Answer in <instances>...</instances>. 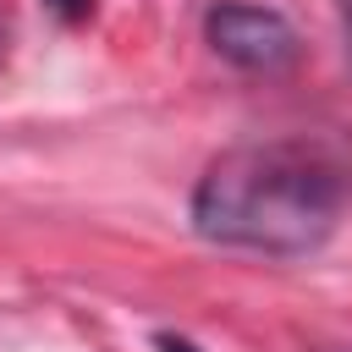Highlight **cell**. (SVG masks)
Here are the masks:
<instances>
[{"instance_id": "cell-3", "label": "cell", "mask_w": 352, "mask_h": 352, "mask_svg": "<svg viewBox=\"0 0 352 352\" xmlns=\"http://www.w3.org/2000/svg\"><path fill=\"white\" fill-rule=\"evenodd\" d=\"M336 16H341V38H346V60H352V0H336Z\"/></svg>"}, {"instance_id": "cell-2", "label": "cell", "mask_w": 352, "mask_h": 352, "mask_svg": "<svg viewBox=\"0 0 352 352\" xmlns=\"http://www.w3.org/2000/svg\"><path fill=\"white\" fill-rule=\"evenodd\" d=\"M204 38H209V50H214L220 60H231V66H242V72H264V77L292 72L297 55H302L297 28H292L280 11H270V6H242V0L209 6Z\"/></svg>"}, {"instance_id": "cell-1", "label": "cell", "mask_w": 352, "mask_h": 352, "mask_svg": "<svg viewBox=\"0 0 352 352\" xmlns=\"http://www.w3.org/2000/svg\"><path fill=\"white\" fill-rule=\"evenodd\" d=\"M341 220V170L308 143H236L192 187V231L220 248L302 258Z\"/></svg>"}, {"instance_id": "cell-5", "label": "cell", "mask_w": 352, "mask_h": 352, "mask_svg": "<svg viewBox=\"0 0 352 352\" xmlns=\"http://www.w3.org/2000/svg\"><path fill=\"white\" fill-rule=\"evenodd\" d=\"M160 352H198V346L182 341V336H160Z\"/></svg>"}, {"instance_id": "cell-4", "label": "cell", "mask_w": 352, "mask_h": 352, "mask_svg": "<svg viewBox=\"0 0 352 352\" xmlns=\"http://www.w3.org/2000/svg\"><path fill=\"white\" fill-rule=\"evenodd\" d=\"M50 6H55V11L66 16V22H77V16H88V0H50Z\"/></svg>"}]
</instances>
